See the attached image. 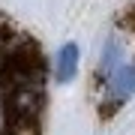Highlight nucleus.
I'll return each mask as SVG.
<instances>
[{
    "mask_svg": "<svg viewBox=\"0 0 135 135\" xmlns=\"http://www.w3.org/2000/svg\"><path fill=\"white\" fill-rule=\"evenodd\" d=\"M102 84H105V102H111V105H123L126 99H132L135 96V60L132 63L126 60Z\"/></svg>",
    "mask_w": 135,
    "mask_h": 135,
    "instance_id": "f257e3e1",
    "label": "nucleus"
},
{
    "mask_svg": "<svg viewBox=\"0 0 135 135\" xmlns=\"http://www.w3.org/2000/svg\"><path fill=\"white\" fill-rule=\"evenodd\" d=\"M78 60H81V51H78L75 42L60 45L57 57H54V78H57L60 84L75 81V75H78Z\"/></svg>",
    "mask_w": 135,
    "mask_h": 135,
    "instance_id": "f03ea898",
    "label": "nucleus"
}]
</instances>
